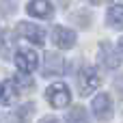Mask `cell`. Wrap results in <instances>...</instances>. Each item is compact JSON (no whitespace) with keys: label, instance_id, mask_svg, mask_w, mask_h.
Returning a JSON list of instances; mask_svg holds the SVG:
<instances>
[{"label":"cell","instance_id":"cell-1","mask_svg":"<svg viewBox=\"0 0 123 123\" xmlns=\"http://www.w3.org/2000/svg\"><path fill=\"white\" fill-rule=\"evenodd\" d=\"M99 84H102V80H99L97 69H95V67H91V65L82 67L80 78H78V89H80V95H91V93H93Z\"/></svg>","mask_w":123,"mask_h":123},{"label":"cell","instance_id":"cell-2","mask_svg":"<svg viewBox=\"0 0 123 123\" xmlns=\"http://www.w3.org/2000/svg\"><path fill=\"white\" fill-rule=\"evenodd\" d=\"M45 97H48L50 106H54V108H65V106L71 102V93H69V89H67L63 82L50 84L48 91H45Z\"/></svg>","mask_w":123,"mask_h":123},{"label":"cell","instance_id":"cell-3","mask_svg":"<svg viewBox=\"0 0 123 123\" xmlns=\"http://www.w3.org/2000/svg\"><path fill=\"white\" fill-rule=\"evenodd\" d=\"M17 35L28 39L35 45H43L45 43V30L41 26H37V24H30V22H19L17 24Z\"/></svg>","mask_w":123,"mask_h":123},{"label":"cell","instance_id":"cell-4","mask_svg":"<svg viewBox=\"0 0 123 123\" xmlns=\"http://www.w3.org/2000/svg\"><path fill=\"white\" fill-rule=\"evenodd\" d=\"M97 58H99V65H102L104 69H108V71H112V69L119 67V56H117L115 48H112L108 41H102V43H99V54H97Z\"/></svg>","mask_w":123,"mask_h":123},{"label":"cell","instance_id":"cell-5","mask_svg":"<svg viewBox=\"0 0 123 123\" xmlns=\"http://www.w3.org/2000/svg\"><path fill=\"white\" fill-rule=\"evenodd\" d=\"M15 65H17V69H19L22 74H30V71L37 69L39 58H37V54H35L32 50H19V52L15 54Z\"/></svg>","mask_w":123,"mask_h":123},{"label":"cell","instance_id":"cell-6","mask_svg":"<svg viewBox=\"0 0 123 123\" xmlns=\"http://www.w3.org/2000/svg\"><path fill=\"white\" fill-rule=\"evenodd\" d=\"M65 71V58L56 52H48L43 58V76H58Z\"/></svg>","mask_w":123,"mask_h":123},{"label":"cell","instance_id":"cell-7","mask_svg":"<svg viewBox=\"0 0 123 123\" xmlns=\"http://www.w3.org/2000/svg\"><path fill=\"white\" fill-rule=\"evenodd\" d=\"M26 11L32 15V17H39V19H50L52 13H54V6L50 0H30Z\"/></svg>","mask_w":123,"mask_h":123},{"label":"cell","instance_id":"cell-8","mask_svg":"<svg viewBox=\"0 0 123 123\" xmlns=\"http://www.w3.org/2000/svg\"><path fill=\"white\" fill-rule=\"evenodd\" d=\"M52 39H54V43H56L58 48L69 50V48H74V43H76V32L69 30V28H65V26H56L54 32H52Z\"/></svg>","mask_w":123,"mask_h":123},{"label":"cell","instance_id":"cell-9","mask_svg":"<svg viewBox=\"0 0 123 123\" xmlns=\"http://www.w3.org/2000/svg\"><path fill=\"white\" fill-rule=\"evenodd\" d=\"M91 108H93V112H95L97 119H108L110 112H112V102H110V97L106 93H99V95H95Z\"/></svg>","mask_w":123,"mask_h":123},{"label":"cell","instance_id":"cell-10","mask_svg":"<svg viewBox=\"0 0 123 123\" xmlns=\"http://www.w3.org/2000/svg\"><path fill=\"white\" fill-rule=\"evenodd\" d=\"M32 112H35V104H24V106H19L17 110H13L9 117H6V123H28L30 121V117H32Z\"/></svg>","mask_w":123,"mask_h":123},{"label":"cell","instance_id":"cell-11","mask_svg":"<svg viewBox=\"0 0 123 123\" xmlns=\"http://www.w3.org/2000/svg\"><path fill=\"white\" fill-rule=\"evenodd\" d=\"M106 24L110 28L123 30V4H112L106 13Z\"/></svg>","mask_w":123,"mask_h":123},{"label":"cell","instance_id":"cell-12","mask_svg":"<svg viewBox=\"0 0 123 123\" xmlns=\"http://www.w3.org/2000/svg\"><path fill=\"white\" fill-rule=\"evenodd\" d=\"M15 97H17V89H15L13 80H4V82H0V104L9 106V104L15 102Z\"/></svg>","mask_w":123,"mask_h":123},{"label":"cell","instance_id":"cell-13","mask_svg":"<svg viewBox=\"0 0 123 123\" xmlns=\"http://www.w3.org/2000/svg\"><path fill=\"white\" fill-rule=\"evenodd\" d=\"M67 123H89V115L82 106L71 108V112L67 115Z\"/></svg>","mask_w":123,"mask_h":123},{"label":"cell","instance_id":"cell-14","mask_svg":"<svg viewBox=\"0 0 123 123\" xmlns=\"http://www.w3.org/2000/svg\"><path fill=\"white\" fill-rule=\"evenodd\" d=\"M13 84H15V86H22V89H30V86H32V80H30L28 76H15V78H13Z\"/></svg>","mask_w":123,"mask_h":123},{"label":"cell","instance_id":"cell-15","mask_svg":"<svg viewBox=\"0 0 123 123\" xmlns=\"http://www.w3.org/2000/svg\"><path fill=\"white\" fill-rule=\"evenodd\" d=\"M0 13H2V15H11V13H13V0H11V2H9V0H6V2L2 0V2H0Z\"/></svg>","mask_w":123,"mask_h":123},{"label":"cell","instance_id":"cell-16","mask_svg":"<svg viewBox=\"0 0 123 123\" xmlns=\"http://www.w3.org/2000/svg\"><path fill=\"white\" fill-rule=\"evenodd\" d=\"M119 54H121V58H123V37L119 39Z\"/></svg>","mask_w":123,"mask_h":123},{"label":"cell","instance_id":"cell-17","mask_svg":"<svg viewBox=\"0 0 123 123\" xmlns=\"http://www.w3.org/2000/svg\"><path fill=\"white\" fill-rule=\"evenodd\" d=\"M41 123H61V121H58V119H43Z\"/></svg>","mask_w":123,"mask_h":123}]
</instances>
